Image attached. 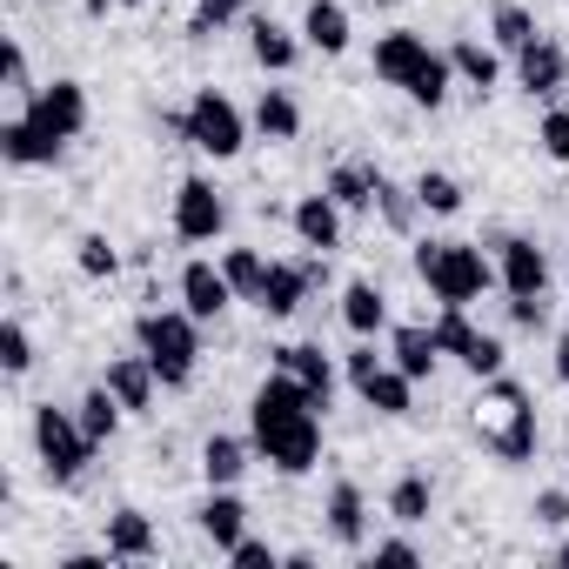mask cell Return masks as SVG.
Listing matches in <instances>:
<instances>
[{"mask_svg": "<svg viewBox=\"0 0 569 569\" xmlns=\"http://www.w3.org/2000/svg\"><path fill=\"white\" fill-rule=\"evenodd\" d=\"M0 362H8V376H28V369H34V342H28V329H21V322L0 329Z\"/></svg>", "mask_w": 569, "mask_h": 569, "instance_id": "obj_39", "label": "cell"}, {"mask_svg": "<svg viewBox=\"0 0 569 569\" xmlns=\"http://www.w3.org/2000/svg\"><path fill=\"white\" fill-rule=\"evenodd\" d=\"M376 562H396L402 569V562H416V542H376Z\"/></svg>", "mask_w": 569, "mask_h": 569, "instance_id": "obj_45", "label": "cell"}, {"mask_svg": "<svg viewBox=\"0 0 569 569\" xmlns=\"http://www.w3.org/2000/svg\"><path fill=\"white\" fill-rule=\"evenodd\" d=\"M536 522L562 529V522H569V496H562V489H542V496H536Z\"/></svg>", "mask_w": 569, "mask_h": 569, "instance_id": "obj_44", "label": "cell"}, {"mask_svg": "<svg viewBox=\"0 0 569 569\" xmlns=\"http://www.w3.org/2000/svg\"><path fill=\"white\" fill-rule=\"evenodd\" d=\"M296 234H302L309 248H322V254L342 248V201H336L329 188H322V194H302V201H296Z\"/></svg>", "mask_w": 569, "mask_h": 569, "instance_id": "obj_17", "label": "cell"}, {"mask_svg": "<svg viewBox=\"0 0 569 569\" xmlns=\"http://www.w3.org/2000/svg\"><path fill=\"white\" fill-rule=\"evenodd\" d=\"M376 168H362V161H342L336 174H329V194L342 201V208H376Z\"/></svg>", "mask_w": 569, "mask_h": 569, "instance_id": "obj_30", "label": "cell"}, {"mask_svg": "<svg viewBox=\"0 0 569 569\" xmlns=\"http://www.w3.org/2000/svg\"><path fill=\"white\" fill-rule=\"evenodd\" d=\"M516 74H522L529 94H562V81H569V54H562L556 41H529V48L516 54Z\"/></svg>", "mask_w": 569, "mask_h": 569, "instance_id": "obj_18", "label": "cell"}, {"mask_svg": "<svg viewBox=\"0 0 569 569\" xmlns=\"http://www.w3.org/2000/svg\"><path fill=\"white\" fill-rule=\"evenodd\" d=\"M342 322H349L356 336H376V329L389 322V296L376 289V281H349V289H342Z\"/></svg>", "mask_w": 569, "mask_h": 569, "instance_id": "obj_25", "label": "cell"}, {"mask_svg": "<svg viewBox=\"0 0 569 569\" xmlns=\"http://www.w3.org/2000/svg\"><path fill=\"white\" fill-rule=\"evenodd\" d=\"M234 14H241V0H194L188 34H208V28H221V21H234Z\"/></svg>", "mask_w": 569, "mask_h": 569, "instance_id": "obj_40", "label": "cell"}, {"mask_svg": "<svg viewBox=\"0 0 569 569\" xmlns=\"http://www.w3.org/2000/svg\"><path fill=\"white\" fill-rule=\"evenodd\" d=\"M228 562H234V569H274V562H281V556H274V549H268V542H254V536H241V542H234V549H228Z\"/></svg>", "mask_w": 569, "mask_h": 569, "instance_id": "obj_41", "label": "cell"}, {"mask_svg": "<svg viewBox=\"0 0 569 569\" xmlns=\"http://www.w3.org/2000/svg\"><path fill=\"white\" fill-rule=\"evenodd\" d=\"M174 128H181L201 154H214V161L241 154V108H234L228 94H214V88H201V94L188 101V114H174Z\"/></svg>", "mask_w": 569, "mask_h": 569, "instance_id": "obj_7", "label": "cell"}, {"mask_svg": "<svg viewBox=\"0 0 569 569\" xmlns=\"http://www.w3.org/2000/svg\"><path fill=\"white\" fill-rule=\"evenodd\" d=\"M496 281L509 296H542L549 289V254L536 241H522V234H502L496 241Z\"/></svg>", "mask_w": 569, "mask_h": 569, "instance_id": "obj_12", "label": "cell"}, {"mask_svg": "<svg viewBox=\"0 0 569 569\" xmlns=\"http://www.w3.org/2000/svg\"><path fill=\"white\" fill-rule=\"evenodd\" d=\"M74 261H81V274H88V281H101V274H114V268H121V254H114V241H108V234H81V254H74Z\"/></svg>", "mask_w": 569, "mask_h": 569, "instance_id": "obj_37", "label": "cell"}, {"mask_svg": "<svg viewBox=\"0 0 569 569\" xmlns=\"http://www.w3.org/2000/svg\"><path fill=\"white\" fill-rule=\"evenodd\" d=\"M329 536H336L342 549H362V536H369V502H362L356 482H336V489H329Z\"/></svg>", "mask_w": 569, "mask_h": 569, "instance_id": "obj_19", "label": "cell"}, {"mask_svg": "<svg viewBox=\"0 0 569 569\" xmlns=\"http://www.w3.org/2000/svg\"><path fill=\"white\" fill-rule=\"evenodd\" d=\"M489 34H496V48H509V54H522V48L536 41V21H529V8H496V21H489Z\"/></svg>", "mask_w": 569, "mask_h": 569, "instance_id": "obj_33", "label": "cell"}, {"mask_svg": "<svg viewBox=\"0 0 569 569\" xmlns=\"http://www.w3.org/2000/svg\"><path fill=\"white\" fill-rule=\"evenodd\" d=\"M436 356H442L436 329H416V322H409V329H396V369H402V376H416V382H422V376H436Z\"/></svg>", "mask_w": 569, "mask_h": 569, "instance_id": "obj_26", "label": "cell"}, {"mask_svg": "<svg viewBox=\"0 0 569 569\" xmlns=\"http://www.w3.org/2000/svg\"><path fill=\"white\" fill-rule=\"evenodd\" d=\"M154 362L148 356H121V362H108V389H114V402L121 409H148L154 402Z\"/></svg>", "mask_w": 569, "mask_h": 569, "instance_id": "obj_20", "label": "cell"}, {"mask_svg": "<svg viewBox=\"0 0 569 569\" xmlns=\"http://www.w3.org/2000/svg\"><path fill=\"white\" fill-rule=\"evenodd\" d=\"M536 148H542L549 161H562V168H569V108H549V114H542V128H536Z\"/></svg>", "mask_w": 569, "mask_h": 569, "instance_id": "obj_38", "label": "cell"}, {"mask_svg": "<svg viewBox=\"0 0 569 569\" xmlns=\"http://www.w3.org/2000/svg\"><path fill=\"white\" fill-rule=\"evenodd\" d=\"M476 436H482L489 456L529 462L536 456V402H529V389L509 382V376H489V389L476 402Z\"/></svg>", "mask_w": 569, "mask_h": 569, "instance_id": "obj_3", "label": "cell"}, {"mask_svg": "<svg viewBox=\"0 0 569 569\" xmlns=\"http://www.w3.org/2000/svg\"><path fill=\"white\" fill-rule=\"evenodd\" d=\"M241 469H248V442H234V436H208V442H201V476H208L214 489L241 482Z\"/></svg>", "mask_w": 569, "mask_h": 569, "instance_id": "obj_27", "label": "cell"}, {"mask_svg": "<svg viewBox=\"0 0 569 569\" xmlns=\"http://www.w3.org/2000/svg\"><path fill=\"white\" fill-rule=\"evenodd\" d=\"M274 369H281V376H296V382L316 396V409H329V396H336V362H329L316 342H289V349H274Z\"/></svg>", "mask_w": 569, "mask_h": 569, "instance_id": "obj_15", "label": "cell"}, {"mask_svg": "<svg viewBox=\"0 0 569 569\" xmlns=\"http://www.w3.org/2000/svg\"><path fill=\"white\" fill-rule=\"evenodd\" d=\"M436 342H442V356H456L469 376H502V342H496V336H482L462 309H442Z\"/></svg>", "mask_w": 569, "mask_h": 569, "instance_id": "obj_9", "label": "cell"}, {"mask_svg": "<svg viewBox=\"0 0 569 569\" xmlns=\"http://www.w3.org/2000/svg\"><path fill=\"white\" fill-rule=\"evenodd\" d=\"M181 302H188L194 322H214V316L234 302V281H228L214 261H188V268H181Z\"/></svg>", "mask_w": 569, "mask_h": 569, "instance_id": "obj_14", "label": "cell"}, {"mask_svg": "<svg viewBox=\"0 0 569 569\" xmlns=\"http://www.w3.org/2000/svg\"><path fill=\"white\" fill-rule=\"evenodd\" d=\"M416 274L429 281V296H436L442 309H469L489 281H496V268H489L482 248H469V241H422V248H416Z\"/></svg>", "mask_w": 569, "mask_h": 569, "instance_id": "obj_4", "label": "cell"}, {"mask_svg": "<svg viewBox=\"0 0 569 569\" xmlns=\"http://www.w3.org/2000/svg\"><path fill=\"white\" fill-rule=\"evenodd\" d=\"M221 228H228V201L214 194V181L188 174V181L174 188V234H181V241H214Z\"/></svg>", "mask_w": 569, "mask_h": 569, "instance_id": "obj_11", "label": "cell"}, {"mask_svg": "<svg viewBox=\"0 0 569 569\" xmlns=\"http://www.w3.org/2000/svg\"><path fill=\"white\" fill-rule=\"evenodd\" d=\"M389 516H396V522H422V516H429V476H402V482L389 489Z\"/></svg>", "mask_w": 569, "mask_h": 569, "instance_id": "obj_34", "label": "cell"}, {"mask_svg": "<svg viewBox=\"0 0 569 569\" xmlns=\"http://www.w3.org/2000/svg\"><path fill=\"white\" fill-rule=\"evenodd\" d=\"M562 562H569V542H562Z\"/></svg>", "mask_w": 569, "mask_h": 569, "instance_id": "obj_47", "label": "cell"}, {"mask_svg": "<svg viewBox=\"0 0 569 569\" xmlns=\"http://www.w3.org/2000/svg\"><path fill=\"white\" fill-rule=\"evenodd\" d=\"M34 456H41L48 482L68 489V482H81V469H88V456H94V436L81 429V416L41 402V409H34Z\"/></svg>", "mask_w": 569, "mask_h": 569, "instance_id": "obj_6", "label": "cell"}, {"mask_svg": "<svg viewBox=\"0 0 569 569\" xmlns=\"http://www.w3.org/2000/svg\"><path fill=\"white\" fill-rule=\"evenodd\" d=\"M416 201H422L429 214H456V208H462V188H456L449 174L429 168V174H416Z\"/></svg>", "mask_w": 569, "mask_h": 569, "instance_id": "obj_35", "label": "cell"}, {"mask_svg": "<svg viewBox=\"0 0 569 569\" xmlns=\"http://www.w3.org/2000/svg\"><path fill=\"white\" fill-rule=\"evenodd\" d=\"M349 382H356V396L369 402V409H382V416H409V396H416V376H402V369H389L376 349H356L349 356Z\"/></svg>", "mask_w": 569, "mask_h": 569, "instance_id": "obj_8", "label": "cell"}, {"mask_svg": "<svg viewBox=\"0 0 569 569\" xmlns=\"http://www.w3.org/2000/svg\"><path fill=\"white\" fill-rule=\"evenodd\" d=\"M134 342H141V356L154 362L161 389H188V382H194L201 336H194V316H188V309H181V316H168V309H148V316L134 322Z\"/></svg>", "mask_w": 569, "mask_h": 569, "instance_id": "obj_5", "label": "cell"}, {"mask_svg": "<svg viewBox=\"0 0 569 569\" xmlns=\"http://www.w3.org/2000/svg\"><path fill=\"white\" fill-rule=\"evenodd\" d=\"M449 68H456L476 94H489V88H496V74H502L496 48H482V41H456V48H449Z\"/></svg>", "mask_w": 569, "mask_h": 569, "instance_id": "obj_28", "label": "cell"}, {"mask_svg": "<svg viewBox=\"0 0 569 569\" xmlns=\"http://www.w3.org/2000/svg\"><path fill=\"white\" fill-rule=\"evenodd\" d=\"M254 422V449L281 469V476H309L322 456V422H316V396L296 376H268L248 402Z\"/></svg>", "mask_w": 569, "mask_h": 569, "instance_id": "obj_1", "label": "cell"}, {"mask_svg": "<svg viewBox=\"0 0 569 569\" xmlns=\"http://www.w3.org/2000/svg\"><path fill=\"white\" fill-rule=\"evenodd\" d=\"M376 74L389 81V88H402L416 108H442L449 101V54H436L422 34H409V28H396V34H382L376 41Z\"/></svg>", "mask_w": 569, "mask_h": 569, "instance_id": "obj_2", "label": "cell"}, {"mask_svg": "<svg viewBox=\"0 0 569 569\" xmlns=\"http://www.w3.org/2000/svg\"><path fill=\"white\" fill-rule=\"evenodd\" d=\"M302 34H309V48H322V54H342V48H349V8H342V0H309Z\"/></svg>", "mask_w": 569, "mask_h": 569, "instance_id": "obj_23", "label": "cell"}, {"mask_svg": "<svg viewBox=\"0 0 569 569\" xmlns=\"http://www.w3.org/2000/svg\"><path fill=\"white\" fill-rule=\"evenodd\" d=\"M248 48H254V61H261L268 74H289V68H296V34L274 28V21H254V41H248Z\"/></svg>", "mask_w": 569, "mask_h": 569, "instance_id": "obj_29", "label": "cell"}, {"mask_svg": "<svg viewBox=\"0 0 569 569\" xmlns=\"http://www.w3.org/2000/svg\"><path fill=\"white\" fill-rule=\"evenodd\" d=\"M556 382H569V336H556Z\"/></svg>", "mask_w": 569, "mask_h": 569, "instance_id": "obj_46", "label": "cell"}, {"mask_svg": "<svg viewBox=\"0 0 569 569\" xmlns=\"http://www.w3.org/2000/svg\"><path fill=\"white\" fill-rule=\"evenodd\" d=\"M509 322L516 329H542L549 322V302L542 296H509Z\"/></svg>", "mask_w": 569, "mask_h": 569, "instance_id": "obj_42", "label": "cell"}, {"mask_svg": "<svg viewBox=\"0 0 569 569\" xmlns=\"http://www.w3.org/2000/svg\"><path fill=\"white\" fill-rule=\"evenodd\" d=\"M376 208H382V221H389V228H409V221H416V208H422V201H416V188H409V194H402V188H396V181H389V174H382V181H376Z\"/></svg>", "mask_w": 569, "mask_h": 569, "instance_id": "obj_36", "label": "cell"}, {"mask_svg": "<svg viewBox=\"0 0 569 569\" xmlns=\"http://www.w3.org/2000/svg\"><path fill=\"white\" fill-rule=\"evenodd\" d=\"M221 274L234 281V296H241V302H261V281H268V261H261L254 248H228Z\"/></svg>", "mask_w": 569, "mask_h": 569, "instance_id": "obj_31", "label": "cell"}, {"mask_svg": "<svg viewBox=\"0 0 569 569\" xmlns=\"http://www.w3.org/2000/svg\"><path fill=\"white\" fill-rule=\"evenodd\" d=\"M74 416H81V429H88L94 442H108V436H114V422H121V402H114V389L101 382V389H88V396H81V409H74Z\"/></svg>", "mask_w": 569, "mask_h": 569, "instance_id": "obj_32", "label": "cell"}, {"mask_svg": "<svg viewBox=\"0 0 569 569\" xmlns=\"http://www.w3.org/2000/svg\"><path fill=\"white\" fill-rule=\"evenodd\" d=\"M28 121H41L54 141H74L88 128V88L81 81H48L28 94Z\"/></svg>", "mask_w": 569, "mask_h": 569, "instance_id": "obj_10", "label": "cell"}, {"mask_svg": "<svg viewBox=\"0 0 569 569\" xmlns=\"http://www.w3.org/2000/svg\"><path fill=\"white\" fill-rule=\"evenodd\" d=\"M309 289H316V268H309V261H268V281H261V302H254V309L281 322V316L302 309Z\"/></svg>", "mask_w": 569, "mask_h": 569, "instance_id": "obj_13", "label": "cell"}, {"mask_svg": "<svg viewBox=\"0 0 569 569\" xmlns=\"http://www.w3.org/2000/svg\"><path fill=\"white\" fill-rule=\"evenodd\" d=\"M254 128H261L268 141H296V134H302V108H296V94H289V88H261V101H254Z\"/></svg>", "mask_w": 569, "mask_h": 569, "instance_id": "obj_24", "label": "cell"}, {"mask_svg": "<svg viewBox=\"0 0 569 569\" xmlns=\"http://www.w3.org/2000/svg\"><path fill=\"white\" fill-rule=\"evenodd\" d=\"M0 68H8V88H14V94H34V81H28V54H21V41H8V48H0Z\"/></svg>", "mask_w": 569, "mask_h": 569, "instance_id": "obj_43", "label": "cell"}, {"mask_svg": "<svg viewBox=\"0 0 569 569\" xmlns=\"http://www.w3.org/2000/svg\"><path fill=\"white\" fill-rule=\"evenodd\" d=\"M108 556H121V562L154 556V522H148L141 509H114V516H108Z\"/></svg>", "mask_w": 569, "mask_h": 569, "instance_id": "obj_22", "label": "cell"}, {"mask_svg": "<svg viewBox=\"0 0 569 569\" xmlns=\"http://www.w3.org/2000/svg\"><path fill=\"white\" fill-rule=\"evenodd\" d=\"M241 529H248V509H241V496L214 489V496L201 502V536H208L214 549H234V542H241Z\"/></svg>", "mask_w": 569, "mask_h": 569, "instance_id": "obj_21", "label": "cell"}, {"mask_svg": "<svg viewBox=\"0 0 569 569\" xmlns=\"http://www.w3.org/2000/svg\"><path fill=\"white\" fill-rule=\"evenodd\" d=\"M0 154H8L14 168H48L54 154H61V141L41 128V121H28V114H14V121H0Z\"/></svg>", "mask_w": 569, "mask_h": 569, "instance_id": "obj_16", "label": "cell"}]
</instances>
